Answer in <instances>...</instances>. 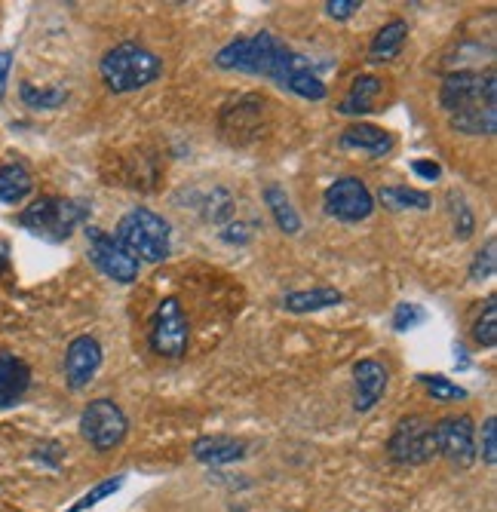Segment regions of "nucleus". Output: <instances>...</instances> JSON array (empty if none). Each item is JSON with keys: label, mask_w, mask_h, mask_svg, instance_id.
Returning <instances> with one entry per match:
<instances>
[{"label": "nucleus", "mask_w": 497, "mask_h": 512, "mask_svg": "<svg viewBox=\"0 0 497 512\" xmlns=\"http://www.w3.org/2000/svg\"><path fill=\"white\" fill-rule=\"evenodd\" d=\"M215 65L224 71H243V74H261L277 80L283 89L295 92L298 99L307 102H323L326 86L304 56H298L292 46H286L280 37L270 31H261L255 37H240L228 43L215 56Z\"/></svg>", "instance_id": "f257e3e1"}, {"label": "nucleus", "mask_w": 497, "mask_h": 512, "mask_svg": "<svg viewBox=\"0 0 497 512\" xmlns=\"http://www.w3.org/2000/svg\"><path fill=\"white\" fill-rule=\"evenodd\" d=\"M439 102L451 120V129L464 135L497 132V83L494 71H458L448 74Z\"/></svg>", "instance_id": "f03ea898"}, {"label": "nucleus", "mask_w": 497, "mask_h": 512, "mask_svg": "<svg viewBox=\"0 0 497 512\" xmlns=\"http://www.w3.org/2000/svg\"><path fill=\"white\" fill-rule=\"evenodd\" d=\"M99 71H102L105 86L123 96V92H139V89L151 86L163 74V62L157 53L148 50V46L126 40L105 53Z\"/></svg>", "instance_id": "7ed1b4c3"}, {"label": "nucleus", "mask_w": 497, "mask_h": 512, "mask_svg": "<svg viewBox=\"0 0 497 512\" xmlns=\"http://www.w3.org/2000/svg\"><path fill=\"white\" fill-rule=\"evenodd\" d=\"M114 240L135 258L145 264H160L169 258V246H172V230L169 221L151 209H132L117 221Z\"/></svg>", "instance_id": "20e7f679"}, {"label": "nucleus", "mask_w": 497, "mask_h": 512, "mask_svg": "<svg viewBox=\"0 0 497 512\" xmlns=\"http://www.w3.org/2000/svg\"><path fill=\"white\" fill-rule=\"evenodd\" d=\"M89 218V206L83 200H68V197H37L31 206L22 209L19 224L31 230L34 237L62 243L74 234V227Z\"/></svg>", "instance_id": "39448f33"}, {"label": "nucleus", "mask_w": 497, "mask_h": 512, "mask_svg": "<svg viewBox=\"0 0 497 512\" xmlns=\"http://www.w3.org/2000/svg\"><path fill=\"white\" fill-rule=\"evenodd\" d=\"M390 460L399 467H421L433 460L436 451V424L427 421L424 414H409L393 427V436L387 442Z\"/></svg>", "instance_id": "423d86ee"}, {"label": "nucleus", "mask_w": 497, "mask_h": 512, "mask_svg": "<svg viewBox=\"0 0 497 512\" xmlns=\"http://www.w3.org/2000/svg\"><path fill=\"white\" fill-rule=\"evenodd\" d=\"M80 433L96 451L105 454V451H114L126 439L129 421L114 399H93L80 414Z\"/></svg>", "instance_id": "0eeeda50"}, {"label": "nucleus", "mask_w": 497, "mask_h": 512, "mask_svg": "<svg viewBox=\"0 0 497 512\" xmlns=\"http://www.w3.org/2000/svg\"><path fill=\"white\" fill-rule=\"evenodd\" d=\"M188 341H191V325H188V316H185L182 304H178L175 298L160 301V307L154 313V322H151V347H154V353L166 356V359H178V356H185Z\"/></svg>", "instance_id": "6e6552de"}, {"label": "nucleus", "mask_w": 497, "mask_h": 512, "mask_svg": "<svg viewBox=\"0 0 497 512\" xmlns=\"http://www.w3.org/2000/svg\"><path fill=\"white\" fill-rule=\"evenodd\" d=\"M86 240H89V261H93L108 279H114V283H135V276H139V261H135L111 234H105V230L99 227H86Z\"/></svg>", "instance_id": "1a4fd4ad"}, {"label": "nucleus", "mask_w": 497, "mask_h": 512, "mask_svg": "<svg viewBox=\"0 0 497 512\" xmlns=\"http://www.w3.org/2000/svg\"><path fill=\"white\" fill-rule=\"evenodd\" d=\"M326 212L338 221L356 224V221H366L375 212V197L366 188L363 178L356 175H344L335 184H329L326 191Z\"/></svg>", "instance_id": "9d476101"}, {"label": "nucleus", "mask_w": 497, "mask_h": 512, "mask_svg": "<svg viewBox=\"0 0 497 512\" xmlns=\"http://www.w3.org/2000/svg\"><path fill=\"white\" fill-rule=\"evenodd\" d=\"M436 451L455 467H470L476 460V430L467 414L445 417V421L436 424Z\"/></svg>", "instance_id": "9b49d317"}, {"label": "nucleus", "mask_w": 497, "mask_h": 512, "mask_svg": "<svg viewBox=\"0 0 497 512\" xmlns=\"http://www.w3.org/2000/svg\"><path fill=\"white\" fill-rule=\"evenodd\" d=\"M102 368V344L93 335H80L68 344L65 353V381L71 390H83L93 384L96 371Z\"/></svg>", "instance_id": "f8f14e48"}, {"label": "nucleus", "mask_w": 497, "mask_h": 512, "mask_svg": "<svg viewBox=\"0 0 497 512\" xmlns=\"http://www.w3.org/2000/svg\"><path fill=\"white\" fill-rule=\"evenodd\" d=\"M387 368L375 359H363L353 365V408L372 411L387 393Z\"/></svg>", "instance_id": "ddd939ff"}, {"label": "nucleus", "mask_w": 497, "mask_h": 512, "mask_svg": "<svg viewBox=\"0 0 497 512\" xmlns=\"http://www.w3.org/2000/svg\"><path fill=\"white\" fill-rule=\"evenodd\" d=\"M338 145L344 151H363L369 157H387L393 151V135L381 126H372V123H353L341 132Z\"/></svg>", "instance_id": "4468645a"}, {"label": "nucleus", "mask_w": 497, "mask_h": 512, "mask_svg": "<svg viewBox=\"0 0 497 512\" xmlns=\"http://www.w3.org/2000/svg\"><path fill=\"white\" fill-rule=\"evenodd\" d=\"M31 387V368L10 350H0V408L22 402Z\"/></svg>", "instance_id": "2eb2a0df"}, {"label": "nucleus", "mask_w": 497, "mask_h": 512, "mask_svg": "<svg viewBox=\"0 0 497 512\" xmlns=\"http://www.w3.org/2000/svg\"><path fill=\"white\" fill-rule=\"evenodd\" d=\"M194 457L200 463H209V467H218V463H234L246 454V442L234 439V436H203L194 442Z\"/></svg>", "instance_id": "dca6fc26"}, {"label": "nucleus", "mask_w": 497, "mask_h": 512, "mask_svg": "<svg viewBox=\"0 0 497 512\" xmlns=\"http://www.w3.org/2000/svg\"><path fill=\"white\" fill-rule=\"evenodd\" d=\"M381 92H384L381 77H372V74L356 77L353 86H350V92H347V96L341 99V105H338V114L353 117V114H369V111H375V102H378Z\"/></svg>", "instance_id": "f3484780"}, {"label": "nucleus", "mask_w": 497, "mask_h": 512, "mask_svg": "<svg viewBox=\"0 0 497 512\" xmlns=\"http://www.w3.org/2000/svg\"><path fill=\"white\" fill-rule=\"evenodd\" d=\"M405 37H409V22H405V19L387 22V25L375 34V40H372V46H369L372 62H390V59H396V56L402 53V46H405Z\"/></svg>", "instance_id": "a211bd4d"}, {"label": "nucleus", "mask_w": 497, "mask_h": 512, "mask_svg": "<svg viewBox=\"0 0 497 512\" xmlns=\"http://www.w3.org/2000/svg\"><path fill=\"white\" fill-rule=\"evenodd\" d=\"M34 191V178L22 163H4L0 166V203L16 206Z\"/></svg>", "instance_id": "6ab92c4d"}, {"label": "nucleus", "mask_w": 497, "mask_h": 512, "mask_svg": "<svg viewBox=\"0 0 497 512\" xmlns=\"http://www.w3.org/2000/svg\"><path fill=\"white\" fill-rule=\"evenodd\" d=\"M344 295L338 289H313V292H292L283 298V310L289 313H316V310H326L341 304Z\"/></svg>", "instance_id": "aec40b11"}, {"label": "nucleus", "mask_w": 497, "mask_h": 512, "mask_svg": "<svg viewBox=\"0 0 497 512\" xmlns=\"http://www.w3.org/2000/svg\"><path fill=\"white\" fill-rule=\"evenodd\" d=\"M264 200H267L270 212H274V218H277L283 234H298V230H301V218H298L289 194L280 188V184H267V188H264Z\"/></svg>", "instance_id": "412c9836"}, {"label": "nucleus", "mask_w": 497, "mask_h": 512, "mask_svg": "<svg viewBox=\"0 0 497 512\" xmlns=\"http://www.w3.org/2000/svg\"><path fill=\"white\" fill-rule=\"evenodd\" d=\"M381 206H387L390 212H402V209H430L433 200L427 191H415V188H381L378 191Z\"/></svg>", "instance_id": "4be33fe9"}, {"label": "nucleus", "mask_w": 497, "mask_h": 512, "mask_svg": "<svg viewBox=\"0 0 497 512\" xmlns=\"http://www.w3.org/2000/svg\"><path fill=\"white\" fill-rule=\"evenodd\" d=\"M19 96L28 108L34 111H56L68 102V89L62 86H50V89H37L34 83H22L19 86Z\"/></svg>", "instance_id": "5701e85b"}, {"label": "nucleus", "mask_w": 497, "mask_h": 512, "mask_svg": "<svg viewBox=\"0 0 497 512\" xmlns=\"http://www.w3.org/2000/svg\"><path fill=\"white\" fill-rule=\"evenodd\" d=\"M418 381L427 387V393L433 396V402H458V399H467V390L464 387L451 384L442 375H418Z\"/></svg>", "instance_id": "b1692460"}, {"label": "nucleus", "mask_w": 497, "mask_h": 512, "mask_svg": "<svg viewBox=\"0 0 497 512\" xmlns=\"http://www.w3.org/2000/svg\"><path fill=\"white\" fill-rule=\"evenodd\" d=\"M473 338H476L479 347H494V344H497V304H494V298H488L482 316L476 319V325H473Z\"/></svg>", "instance_id": "393cba45"}, {"label": "nucleus", "mask_w": 497, "mask_h": 512, "mask_svg": "<svg viewBox=\"0 0 497 512\" xmlns=\"http://www.w3.org/2000/svg\"><path fill=\"white\" fill-rule=\"evenodd\" d=\"M448 203H451V218H455V237L458 240H470V234L476 230V218H473L470 206L458 194H448Z\"/></svg>", "instance_id": "a878e982"}, {"label": "nucleus", "mask_w": 497, "mask_h": 512, "mask_svg": "<svg viewBox=\"0 0 497 512\" xmlns=\"http://www.w3.org/2000/svg\"><path fill=\"white\" fill-rule=\"evenodd\" d=\"M120 485H123V476H117V479H105V482H99L93 491H86L74 506H68L65 512H83V509H93L96 503H102L105 497H111L114 491H120Z\"/></svg>", "instance_id": "bb28decb"}, {"label": "nucleus", "mask_w": 497, "mask_h": 512, "mask_svg": "<svg viewBox=\"0 0 497 512\" xmlns=\"http://www.w3.org/2000/svg\"><path fill=\"white\" fill-rule=\"evenodd\" d=\"M424 319H427V310L421 304L402 301V304H396V313H393V329L396 332H409V329H418Z\"/></svg>", "instance_id": "cd10ccee"}, {"label": "nucleus", "mask_w": 497, "mask_h": 512, "mask_svg": "<svg viewBox=\"0 0 497 512\" xmlns=\"http://www.w3.org/2000/svg\"><path fill=\"white\" fill-rule=\"evenodd\" d=\"M494 252H497V243L494 240H488V246L482 252H476V258L470 264V279H473V283H479V279H488L494 273V264H497Z\"/></svg>", "instance_id": "c85d7f7f"}, {"label": "nucleus", "mask_w": 497, "mask_h": 512, "mask_svg": "<svg viewBox=\"0 0 497 512\" xmlns=\"http://www.w3.org/2000/svg\"><path fill=\"white\" fill-rule=\"evenodd\" d=\"M482 460L488 463V467L497 463V421L494 417H488L485 427H482Z\"/></svg>", "instance_id": "c756f323"}, {"label": "nucleus", "mask_w": 497, "mask_h": 512, "mask_svg": "<svg viewBox=\"0 0 497 512\" xmlns=\"http://www.w3.org/2000/svg\"><path fill=\"white\" fill-rule=\"evenodd\" d=\"M356 10H363V4H359V0H329V4H326V13L332 19H350Z\"/></svg>", "instance_id": "7c9ffc66"}, {"label": "nucleus", "mask_w": 497, "mask_h": 512, "mask_svg": "<svg viewBox=\"0 0 497 512\" xmlns=\"http://www.w3.org/2000/svg\"><path fill=\"white\" fill-rule=\"evenodd\" d=\"M34 457H37V460H47L50 467H59V460H62V445H59V442H47V445H40V448L34 451Z\"/></svg>", "instance_id": "2f4dec72"}, {"label": "nucleus", "mask_w": 497, "mask_h": 512, "mask_svg": "<svg viewBox=\"0 0 497 512\" xmlns=\"http://www.w3.org/2000/svg\"><path fill=\"white\" fill-rule=\"evenodd\" d=\"M10 68H13V53L10 50H0V102H4V96H7Z\"/></svg>", "instance_id": "473e14b6"}, {"label": "nucleus", "mask_w": 497, "mask_h": 512, "mask_svg": "<svg viewBox=\"0 0 497 512\" xmlns=\"http://www.w3.org/2000/svg\"><path fill=\"white\" fill-rule=\"evenodd\" d=\"M412 169H415V175H421V178H427V181H436V178L442 175V166L433 163V160H415Z\"/></svg>", "instance_id": "72a5a7b5"}, {"label": "nucleus", "mask_w": 497, "mask_h": 512, "mask_svg": "<svg viewBox=\"0 0 497 512\" xmlns=\"http://www.w3.org/2000/svg\"><path fill=\"white\" fill-rule=\"evenodd\" d=\"M10 270V243L0 240V273Z\"/></svg>", "instance_id": "f704fd0d"}]
</instances>
